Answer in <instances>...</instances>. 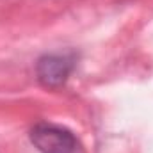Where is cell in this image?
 Here are the masks:
<instances>
[{"label":"cell","instance_id":"2","mask_svg":"<svg viewBox=\"0 0 153 153\" xmlns=\"http://www.w3.org/2000/svg\"><path fill=\"white\" fill-rule=\"evenodd\" d=\"M75 64L76 57L73 53H46L36 62V75L45 87L55 89L66 84Z\"/></svg>","mask_w":153,"mask_h":153},{"label":"cell","instance_id":"1","mask_svg":"<svg viewBox=\"0 0 153 153\" xmlns=\"http://www.w3.org/2000/svg\"><path fill=\"white\" fill-rule=\"evenodd\" d=\"M30 143L41 153H84L76 135L59 125L38 123L30 130Z\"/></svg>","mask_w":153,"mask_h":153}]
</instances>
